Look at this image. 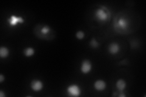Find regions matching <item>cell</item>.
Segmentation results:
<instances>
[{
  "label": "cell",
  "mask_w": 146,
  "mask_h": 97,
  "mask_svg": "<svg viewBox=\"0 0 146 97\" xmlns=\"http://www.w3.org/2000/svg\"><path fill=\"white\" fill-rule=\"evenodd\" d=\"M109 13L106 10L102 8L98 9L95 12V18L99 22H105L108 19Z\"/></svg>",
  "instance_id": "cell-1"
},
{
  "label": "cell",
  "mask_w": 146,
  "mask_h": 97,
  "mask_svg": "<svg viewBox=\"0 0 146 97\" xmlns=\"http://www.w3.org/2000/svg\"><path fill=\"white\" fill-rule=\"evenodd\" d=\"M67 93L70 96L77 97L80 96L81 94V89L78 85L71 84L68 87Z\"/></svg>",
  "instance_id": "cell-2"
},
{
  "label": "cell",
  "mask_w": 146,
  "mask_h": 97,
  "mask_svg": "<svg viewBox=\"0 0 146 97\" xmlns=\"http://www.w3.org/2000/svg\"><path fill=\"white\" fill-rule=\"evenodd\" d=\"M8 24L11 27H13L17 26L18 24H22L25 22L23 18L21 16H17L15 15H11L7 20Z\"/></svg>",
  "instance_id": "cell-3"
},
{
  "label": "cell",
  "mask_w": 146,
  "mask_h": 97,
  "mask_svg": "<svg viewBox=\"0 0 146 97\" xmlns=\"http://www.w3.org/2000/svg\"><path fill=\"white\" fill-rule=\"evenodd\" d=\"M92 69V64L88 59H85L81 64L80 70L81 72L84 74H87Z\"/></svg>",
  "instance_id": "cell-4"
},
{
  "label": "cell",
  "mask_w": 146,
  "mask_h": 97,
  "mask_svg": "<svg viewBox=\"0 0 146 97\" xmlns=\"http://www.w3.org/2000/svg\"><path fill=\"white\" fill-rule=\"evenodd\" d=\"M117 29L120 30H125L129 26V22L124 17L119 18L116 23Z\"/></svg>",
  "instance_id": "cell-5"
},
{
  "label": "cell",
  "mask_w": 146,
  "mask_h": 97,
  "mask_svg": "<svg viewBox=\"0 0 146 97\" xmlns=\"http://www.w3.org/2000/svg\"><path fill=\"white\" fill-rule=\"evenodd\" d=\"M31 87L34 91L38 92L43 89V84L40 80H34L31 83Z\"/></svg>",
  "instance_id": "cell-6"
},
{
  "label": "cell",
  "mask_w": 146,
  "mask_h": 97,
  "mask_svg": "<svg viewBox=\"0 0 146 97\" xmlns=\"http://www.w3.org/2000/svg\"><path fill=\"white\" fill-rule=\"evenodd\" d=\"M108 52L111 55H116L117 54L120 50V46L118 43H112L110 44L108 46Z\"/></svg>",
  "instance_id": "cell-7"
},
{
  "label": "cell",
  "mask_w": 146,
  "mask_h": 97,
  "mask_svg": "<svg viewBox=\"0 0 146 97\" xmlns=\"http://www.w3.org/2000/svg\"><path fill=\"white\" fill-rule=\"evenodd\" d=\"M94 87L96 90L98 91H102L106 88V83L102 80H99L94 82Z\"/></svg>",
  "instance_id": "cell-8"
},
{
  "label": "cell",
  "mask_w": 146,
  "mask_h": 97,
  "mask_svg": "<svg viewBox=\"0 0 146 97\" xmlns=\"http://www.w3.org/2000/svg\"><path fill=\"white\" fill-rule=\"evenodd\" d=\"M127 86L126 82L122 79H119L116 82V88L117 89L119 92H122L125 89Z\"/></svg>",
  "instance_id": "cell-9"
},
{
  "label": "cell",
  "mask_w": 146,
  "mask_h": 97,
  "mask_svg": "<svg viewBox=\"0 0 146 97\" xmlns=\"http://www.w3.org/2000/svg\"><path fill=\"white\" fill-rule=\"evenodd\" d=\"M9 54V50L6 48L4 47V46H2L0 48V57L2 58H6Z\"/></svg>",
  "instance_id": "cell-10"
},
{
  "label": "cell",
  "mask_w": 146,
  "mask_h": 97,
  "mask_svg": "<svg viewBox=\"0 0 146 97\" xmlns=\"http://www.w3.org/2000/svg\"><path fill=\"white\" fill-rule=\"evenodd\" d=\"M23 53H24L25 56H26L27 57H30L33 56V55H34L35 50H34V48H31V47L26 48L24 49Z\"/></svg>",
  "instance_id": "cell-11"
},
{
  "label": "cell",
  "mask_w": 146,
  "mask_h": 97,
  "mask_svg": "<svg viewBox=\"0 0 146 97\" xmlns=\"http://www.w3.org/2000/svg\"><path fill=\"white\" fill-rule=\"evenodd\" d=\"M90 45L93 49H97L99 48V43L96 40L95 38H93L90 41Z\"/></svg>",
  "instance_id": "cell-12"
},
{
  "label": "cell",
  "mask_w": 146,
  "mask_h": 97,
  "mask_svg": "<svg viewBox=\"0 0 146 97\" xmlns=\"http://www.w3.org/2000/svg\"><path fill=\"white\" fill-rule=\"evenodd\" d=\"M76 38L77 39L81 40H83L84 38L85 34H84V32L83 31L80 30V31H78L77 32L76 34Z\"/></svg>",
  "instance_id": "cell-13"
},
{
  "label": "cell",
  "mask_w": 146,
  "mask_h": 97,
  "mask_svg": "<svg viewBox=\"0 0 146 97\" xmlns=\"http://www.w3.org/2000/svg\"><path fill=\"white\" fill-rule=\"evenodd\" d=\"M50 31V27L47 26L45 25L44 26L42 29H41V32L43 34V35H46L47 34H48Z\"/></svg>",
  "instance_id": "cell-14"
},
{
  "label": "cell",
  "mask_w": 146,
  "mask_h": 97,
  "mask_svg": "<svg viewBox=\"0 0 146 97\" xmlns=\"http://www.w3.org/2000/svg\"><path fill=\"white\" fill-rule=\"evenodd\" d=\"M4 80H5V77L3 76V75H2V74L0 75V82L1 83L3 82Z\"/></svg>",
  "instance_id": "cell-15"
},
{
  "label": "cell",
  "mask_w": 146,
  "mask_h": 97,
  "mask_svg": "<svg viewBox=\"0 0 146 97\" xmlns=\"http://www.w3.org/2000/svg\"><path fill=\"white\" fill-rule=\"evenodd\" d=\"M0 96L1 97L6 96V94L4 93V92L3 90H0Z\"/></svg>",
  "instance_id": "cell-16"
},
{
  "label": "cell",
  "mask_w": 146,
  "mask_h": 97,
  "mask_svg": "<svg viewBox=\"0 0 146 97\" xmlns=\"http://www.w3.org/2000/svg\"><path fill=\"white\" fill-rule=\"evenodd\" d=\"M119 97H125V95L124 94V92H119Z\"/></svg>",
  "instance_id": "cell-17"
}]
</instances>
